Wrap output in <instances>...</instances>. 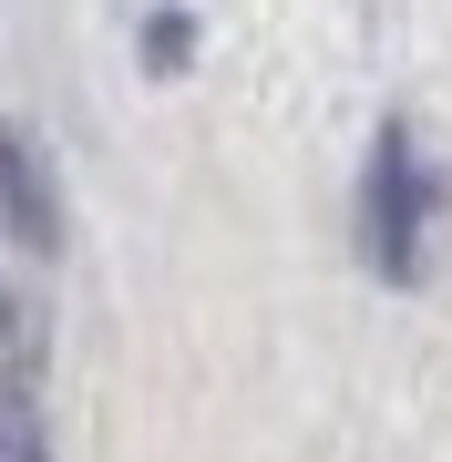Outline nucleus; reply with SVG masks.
<instances>
[{"instance_id":"3","label":"nucleus","mask_w":452,"mask_h":462,"mask_svg":"<svg viewBox=\"0 0 452 462\" xmlns=\"http://www.w3.org/2000/svg\"><path fill=\"white\" fill-rule=\"evenodd\" d=\"M0 462H51V431L21 391H0Z\"/></svg>"},{"instance_id":"2","label":"nucleus","mask_w":452,"mask_h":462,"mask_svg":"<svg viewBox=\"0 0 452 462\" xmlns=\"http://www.w3.org/2000/svg\"><path fill=\"white\" fill-rule=\"evenodd\" d=\"M0 216H11L32 247H51V236H62V216H51V185H42V154L21 144V134H0Z\"/></svg>"},{"instance_id":"1","label":"nucleus","mask_w":452,"mask_h":462,"mask_svg":"<svg viewBox=\"0 0 452 462\" xmlns=\"http://www.w3.org/2000/svg\"><path fill=\"white\" fill-rule=\"evenodd\" d=\"M432 216H442V175H432V154H421V134L381 124L370 185H360V247H370V267H381L391 288H411L421 267H432Z\"/></svg>"}]
</instances>
